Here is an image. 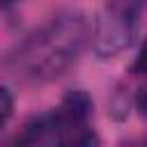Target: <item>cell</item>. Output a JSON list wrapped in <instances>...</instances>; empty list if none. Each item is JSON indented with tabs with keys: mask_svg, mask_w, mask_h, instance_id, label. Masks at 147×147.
<instances>
[{
	"mask_svg": "<svg viewBox=\"0 0 147 147\" xmlns=\"http://www.w3.org/2000/svg\"><path fill=\"white\" fill-rule=\"evenodd\" d=\"M87 37L90 23L80 11H60L21 44L11 62L32 83L53 80L78 60Z\"/></svg>",
	"mask_w": 147,
	"mask_h": 147,
	"instance_id": "1",
	"label": "cell"
},
{
	"mask_svg": "<svg viewBox=\"0 0 147 147\" xmlns=\"http://www.w3.org/2000/svg\"><path fill=\"white\" fill-rule=\"evenodd\" d=\"M140 14L126 9L124 5L108 0L103 11L99 14L94 28V51L99 57H115L122 53L136 37Z\"/></svg>",
	"mask_w": 147,
	"mask_h": 147,
	"instance_id": "2",
	"label": "cell"
},
{
	"mask_svg": "<svg viewBox=\"0 0 147 147\" xmlns=\"http://www.w3.org/2000/svg\"><path fill=\"white\" fill-rule=\"evenodd\" d=\"M11 110H14V99L9 94L7 87H0V129L7 124V119L11 117Z\"/></svg>",
	"mask_w": 147,
	"mask_h": 147,
	"instance_id": "3",
	"label": "cell"
},
{
	"mask_svg": "<svg viewBox=\"0 0 147 147\" xmlns=\"http://www.w3.org/2000/svg\"><path fill=\"white\" fill-rule=\"evenodd\" d=\"M131 71H133V74H147V39H145L142 48L138 51V55H136V62H133Z\"/></svg>",
	"mask_w": 147,
	"mask_h": 147,
	"instance_id": "4",
	"label": "cell"
},
{
	"mask_svg": "<svg viewBox=\"0 0 147 147\" xmlns=\"http://www.w3.org/2000/svg\"><path fill=\"white\" fill-rule=\"evenodd\" d=\"M117 2L126 5L129 9H133V11H138V14H142V9L147 7V0H117Z\"/></svg>",
	"mask_w": 147,
	"mask_h": 147,
	"instance_id": "5",
	"label": "cell"
},
{
	"mask_svg": "<svg viewBox=\"0 0 147 147\" xmlns=\"http://www.w3.org/2000/svg\"><path fill=\"white\" fill-rule=\"evenodd\" d=\"M138 108L142 110V115L147 117V87H142L138 92Z\"/></svg>",
	"mask_w": 147,
	"mask_h": 147,
	"instance_id": "6",
	"label": "cell"
},
{
	"mask_svg": "<svg viewBox=\"0 0 147 147\" xmlns=\"http://www.w3.org/2000/svg\"><path fill=\"white\" fill-rule=\"evenodd\" d=\"M16 2H21V0H0V7H2V9H9V7H14Z\"/></svg>",
	"mask_w": 147,
	"mask_h": 147,
	"instance_id": "7",
	"label": "cell"
}]
</instances>
